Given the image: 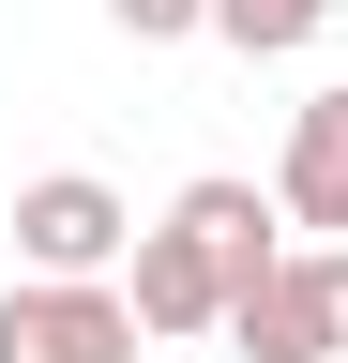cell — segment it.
Returning a JSON list of instances; mask_svg holds the SVG:
<instances>
[{
	"instance_id": "6da1fadb",
	"label": "cell",
	"mask_w": 348,
	"mask_h": 363,
	"mask_svg": "<svg viewBox=\"0 0 348 363\" xmlns=\"http://www.w3.org/2000/svg\"><path fill=\"white\" fill-rule=\"evenodd\" d=\"M273 227H288V197H257V182H228V167H212V182H182V197L137 227V257H121L137 318H152V333H228V303L288 257Z\"/></svg>"
},
{
	"instance_id": "7a4b0ae2",
	"label": "cell",
	"mask_w": 348,
	"mask_h": 363,
	"mask_svg": "<svg viewBox=\"0 0 348 363\" xmlns=\"http://www.w3.org/2000/svg\"><path fill=\"white\" fill-rule=\"evenodd\" d=\"M137 288L106 272H16L0 288V363H137Z\"/></svg>"
},
{
	"instance_id": "3957f363",
	"label": "cell",
	"mask_w": 348,
	"mask_h": 363,
	"mask_svg": "<svg viewBox=\"0 0 348 363\" xmlns=\"http://www.w3.org/2000/svg\"><path fill=\"white\" fill-rule=\"evenodd\" d=\"M228 333H242V363H333V348H348V242L273 257V272L228 303Z\"/></svg>"
},
{
	"instance_id": "277c9868",
	"label": "cell",
	"mask_w": 348,
	"mask_h": 363,
	"mask_svg": "<svg viewBox=\"0 0 348 363\" xmlns=\"http://www.w3.org/2000/svg\"><path fill=\"white\" fill-rule=\"evenodd\" d=\"M16 257L30 272H121L137 257V212H121L91 167H46V182H16Z\"/></svg>"
},
{
	"instance_id": "5b68a950",
	"label": "cell",
	"mask_w": 348,
	"mask_h": 363,
	"mask_svg": "<svg viewBox=\"0 0 348 363\" xmlns=\"http://www.w3.org/2000/svg\"><path fill=\"white\" fill-rule=\"evenodd\" d=\"M288 227H348V91H318V106H288V167H273Z\"/></svg>"
},
{
	"instance_id": "8992f818",
	"label": "cell",
	"mask_w": 348,
	"mask_h": 363,
	"mask_svg": "<svg viewBox=\"0 0 348 363\" xmlns=\"http://www.w3.org/2000/svg\"><path fill=\"white\" fill-rule=\"evenodd\" d=\"M212 30H228L242 61H288V45H318V30H333V0H212Z\"/></svg>"
},
{
	"instance_id": "52a82bcc",
	"label": "cell",
	"mask_w": 348,
	"mask_h": 363,
	"mask_svg": "<svg viewBox=\"0 0 348 363\" xmlns=\"http://www.w3.org/2000/svg\"><path fill=\"white\" fill-rule=\"evenodd\" d=\"M106 30L121 45H182V30H212V0H106Z\"/></svg>"
}]
</instances>
